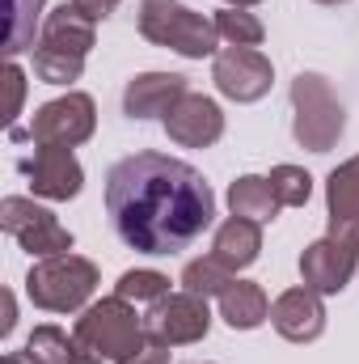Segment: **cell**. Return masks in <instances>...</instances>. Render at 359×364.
I'll use <instances>...</instances> for the list:
<instances>
[{
    "mask_svg": "<svg viewBox=\"0 0 359 364\" xmlns=\"http://www.w3.org/2000/svg\"><path fill=\"white\" fill-rule=\"evenodd\" d=\"M114 233L140 255H178L216 220V195L194 166L165 153L123 157L106 178Z\"/></svg>",
    "mask_w": 359,
    "mask_h": 364,
    "instance_id": "obj_1",
    "label": "cell"
},
{
    "mask_svg": "<svg viewBox=\"0 0 359 364\" xmlns=\"http://www.w3.org/2000/svg\"><path fill=\"white\" fill-rule=\"evenodd\" d=\"M140 34L153 43V47H165V51H178L186 60H207V55H220V30L211 17L186 9L178 0H144L140 4Z\"/></svg>",
    "mask_w": 359,
    "mask_h": 364,
    "instance_id": "obj_2",
    "label": "cell"
},
{
    "mask_svg": "<svg viewBox=\"0 0 359 364\" xmlns=\"http://www.w3.org/2000/svg\"><path fill=\"white\" fill-rule=\"evenodd\" d=\"M97 292V267L81 255H51L26 275V296L47 314H77Z\"/></svg>",
    "mask_w": 359,
    "mask_h": 364,
    "instance_id": "obj_3",
    "label": "cell"
},
{
    "mask_svg": "<svg viewBox=\"0 0 359 364\" xmlns=\"http://www.w3.org/2000/svg\"><path fill=\"white\" fill-rule=\"evenodd\" d=\"M292 110H296L292 136H296L300 149H309V153H330V149L338 144V136H343V127H347V110H343V102L334 97V90H330L326 77L300 73V77L292 81Z\"/></svg>",
    "mask_w": 359,
    "mask_h": 364,
    "instance_id": "obj_4",
    "label": "cell"
},
{
    "mask_svg": "<svg viewBox=\"0 0 359 364\" xmlns=\"http://www.w3.org/2000/svg\"><path fill=\"white\" fill-rule=\"evenodd\" d=\"M144 335H148V326L140 322L136 305H131V301H123V296L93 301L89 309L77 318V339H81V343H89L101 360H114V364L127 360V356L140 348V339H144Z\"/></svg>",
    "mask_w": 359,
    "mask_h": 364,
    "instance_id": "obj_5",
    "label": "cell"
},
{
    "mask_svg": "<svg viewBox=\"0 0 359 364\" xmlns=\"http://www.w3.org/2000/svg\"><path fill=\"white\" fill-rule=\"evenodd\" d=\"M93 127H97V106H93V97L89 93L68 90L64 97L38 106L26 132H21V127H9V136H13V140H34V144H51V149H77V144H85L93 136Z\"/></svg>",
    "mask_w": 359,
    "mask_h": 364,
    "instance_id": "obj_6",
    "label": "cell"
},
{
    "mask_svg": "<svg viewBox=\"0 0 359 364\" xmlns=\"http://www.w3.org/2000/svg\"><path fill=\"white\" fill-rule=\"evenodd\" d=\"M0 225H4V233H9L26 255L51 259V255H68V250H72V233L55 220V212L38 208L34 199L9 195V199L0 203Z\"/></svg>",
    "mask_w": 359,
    "mask_h": 364,
    "instance_id": "obj_7",
    "label": "cell"
},
{
    "mask_svg": "<svg viewBox=\"0 0 359 364\" xmlns=\"http://www.w3.org/2000/svg\"><path fill=\"white\" fill-rule=\"evenodd\" d=\"M144 326H148L161 343H170V348L199 343V339H207V331H211L207 296H194V292H186V288H182V292H170V296H161V301L148 309Z\"/></svg>",
    "mask_w": 359,
    "mask_h": 364,
    "instance_id": "obj_8",
    "label": "cell"
},
{
    "mask_svg": "<svg viewBox=\"0 0 359 364\" xmlns=\"http://www.w3.org/2000/svg\"><path fill=\"white\" fill-rule=\"evenodd\" d=\"M355 267H359V242L334 237V233L317 237V242L304 246V255H300V279H304V288H313V292H321V296L343 292V288L351 284Z\"/></svg>",
    "mask_w": 359,
    "mask_h": 364,
    "instance_id": "obj_9",
    "label": "cell"
},
{
    "mask_svg": "<svg viewBox=\"0 0 359 364\" xmlns=\"http://www.w3.org/2000/svg\"><path fill=\"white\" fill-rule=\"evenodd\" d=\"M211 81L228 102H258L270 93L275 68L258 47H224L211 60Z\"/></svg>",
    "mask_w": 359,
    "mask_h": 364,
    "instance_id": "obj_10",
    "label": "cell"
},
{
    "mask_svg": "<svg viewBox=\"0 0 359 364\" xmlns=\"http://www.w3.org/2000/svg\"><path fill=\"white\" fill-rule=\"evenodd\" d=\"M17 170L26 174L30 191L43 195V199H77L81 186H85V170H81V161L72 157V149L38 144V153L26 157Z\"/></svg>",
    "mask_w": 359,
    "mask_h": 364,
    "instance_id": "obj_11",
    "label": "cell"
},
{
    "mask_svg": "<svg viewBox=\"0 0 359 364\" xmlns=\"http://www.w3.org/2000/svg\"><path fill=\"white\" fill-rule=\"evenodd\" d=\"M165 132L182 149H211L224 136V114H220V106L207 93H186L165 114Z\"/></svg>",
    "mask_w": 359,
    "mask_h": 364,
    "instance_id": "obj_12",
    "label": "cell"
},
{
    "mask_svg": "<svg viewBox=\"0 0 359 364\" xmlns=\"http://www.w3.org/2000/svg\"><path fill=\"white\" fill-rule=\"evenodd\" d=\"M270 322L287 343H313L326 331V305L321 292L313 288H287L275 305H270Z\"/></svg>",
    "mask_w": 359,
    "mask_h": 364,
    "instance_id": "obj_13",
    "label": "cell"
},
{
    "mask_svg": "<svg viewBox=\"0 0 359 364\" xmlns=\"http://www.w3.org/2000/svg\"><path fill=\"white\" fill-rule=\"evenodd\" d=\"M186 77L178 73H144L131 77L123 90V114L127 119H165L182 97H186Z\"/></svg>",
    "mask_w": 359,
    "mask_h": 364,
    "instance_id": "obj_14",
    "label": "cell"
},
{
    "mask_svg": "<svg viewBox=\"0 0 359 364\" xmlns=\"http://www.w3.org/2000/svg\"><path fill=\"white\" fill-rule=\"evenodd\" d=\"M326 212H330V233L359 242V157L343 161L326 178Z\"/></svg>",
    "mask_w": 359,
    "mask_h": 364,
    "instance_id": "obj_15",
    "label": "cell"
},
{
    "mask_svg": "<svg viewBox=\"0 0 359 364\" xmlns=\"http://www.w3.org/2000/svg\"><path fill=\"white\" fill-rule=\"evenodd\" d=\"M211 255H216L228 272H245V267L263 255V225H258V220H245V216H228V220L216 229Z\"/></svg>",
    "mask_w": 359,
    "mask_h": 364,
    "instance_id": "obj_16",
    "label": "cell"
},
{
    "mask_svg": "<svg viewBox=\"0 0 359 364\" xmlns=\"http://www.w3.org/2000/svg\"><path fill=\"white\" fill-rule=\"evenodd\" d=\"M21 352L38 364H101V356L89 343H81L77 331L68 335L64 326H34Z\"/></svg>",
    "mask_w": 359,
    "mask_h": 364,
    "instance_id": "obj_17",
    "label": "cell"
},
{
    "mask_svg": "<svg viewBox=\"0 0 359 364\" xmlns=\"http://www.w3.org/2000/svg\"><path fill=\"white\" fill-rule=\"evenodd\" d=\"M220 318L233 326V331H254L270 318V301L263 292V284L254 279H233L224 292H220Z\"/></svg>",
    "mask_w": 359,
    "mask_h": 364,
    "instance_id": "obj_18",
    "label": "cell"
},
{
    "mask_svg": "<svg viewBox=\"0 0 359 364\" xmlns=\"http://www.w3.org/2000/svg\"><path fill=\"white\" fill-rule=\"evenodd\" d=\"M228 208H233V216L270 225V220L279 216L283 203L275 199L270 178H263V174H241V178H233V186H228Z\"/></svg>",
    "mask_w": 359,
    "mask_h": 364,
    "instance_id": "obj_19",
    "label": "cell"
},
{
    "mask_svg": "<svg viewBox=\"0 0 359 364\" xmlns=\"http://www.w3.org/2000/svg\"><path fill=\"white\" fill-rule=\"evenodd\" d=\"M93 26L85 13H77L72 4H60L47 26H43V43L47 47H60V51H72V55H89L93 51Z\"/></svg>",
    "mask_w": 359,
    "mask_h": 364,
    "instance_id": "obj_20",
    "label": "cell"
},
{
    "mask_svg": "<svg viewBox=\"0 0 359 364\" xmlns=\"http://www.w3.org/2000/svg\"><path fill=\"white\" fill-rule=\"evenodd\" d=\"M34 73H38L43 85H72L85 73V55H72V51H60V47L38 43L34 47Z\"/></svg>",
    "mask_w": 359,
    "mask_h": 364,
    "instance_id": "obj_21",
    "label": "cell"
},
{
    "mask_svg": "<svg viewBox=\"0 0 359 364\" xmlns=\"http://www.w3.org/2000/svg\"><path fill=\"white\" fill-rule=\"evenodd\" d=\"M228 284H233V272H228L216 255L194 259V263H186V272H182V288L194 292V296H220Z\"/></svg>",
    "mask_w": 359,
    "mask_h": 364,
    "instance_id": "obj_22",
    "label": "cell"
},
{
    "mask_svg": "<svg viewBox=\"0 0 359 364\" xmlns=\"http://www.w3.org/2000/svg\"><path fill=\"white\" fill-rule=\"evenodd\" d=\"M47 0H9V38H4V55L17 60L30 43H34V21L43 13Z\"/></svg>",
    "mask_w": 359,
    "mask_h": 364,
    "instance_id": "obj_23",
    "label": "cell"
},
{
    "mask_svg": "<svg viewBox=\"0 0 359 364\" xmlns=\"http://www.w3.org/2000/svg\"><path fill=\"white\" fill-rule=\"evenodd\" d=\"M114 296L131 301V305H157L161 296H170V275L161 272H123L114 284Z\"/></svg>",
    "mask_w": 359,
    "mask_h": 364,
    "instance_id": "obj_24",
    "label": "cell"
},
{
    "mask_svg": "<svg viewBox=\"0 0 359 364\" xmlns=\"http://www.w3.org/2000/svg\"><path fill=\"white\" fill-rule=\"evenodd\" d=\"M216 30H220V38H228V47H258L267 38V26L250 9H220Z\"/></svg>",
    "mask_w": 359,
    "mask_h": 364,
    "instance_id": "obj_25",
    "label": "cell"
},
{
    "mask_svg": "<svg viewBox=\"0 0 359 364\" xmlns=\"http://www.w3.org/2000/svg\"><path fill=\"white\" fill-rule=\"evenodd\" d=\"M267 178H270L275 199H279L283 208H304L309 195H313V178H309V170H300V166H275Z\"/></svg>",
    "mask_w": 359,
    "mask_h": 364,
    "instance_id": "obj_26",
    "label": "cell"
},
{
    "mask_svg": "<svg viewBox=\"0 0 359 364\" xmlns=\"http://www.w3.org/2000/svg\"><path fill=\"white\" fill-rule=\"evenodd\" d=\"M123 364H170V343H161V339L148 331V335L140 339V348H136Z\"/></svg>",
    "mask_w": 359,
    "mask_h": 364,
    "instance_id": "obj_27",
    "label": "cell"
},
{
    "mask_svg": "<svg viewBox=\"0 0 359 364\" xmlns=\"http://www.w3.org/2000/svg\"><path fill=\"white\" fill-rule=\"evenodd\" d=\"M4 85H9V123L21 114V97H26V73L17 68V60H9V68H4Z\"/></svg>",
    "mask_w": 359,
    "mask_h": 364,
    "instance_id": "obj_28",
    "label": "cell"
},
{
    "mask_svg": "<svg viewBox=\"0 0 359 364\" xmlns=\"http://www.w3.org/2000/svg\"><path fill=\"white\" fill-rule=\"evenodd\" d=\"M72 9H77V13H85L89 21H106V17L118 9V0H72Z\"/></svg>",
    "mask_w": 359,
    "mask_h": 364,
    "instance_id": "obj_29",
    "label": "cell"
},
{
    "mask_svg": "<svg viewBox=\"0 0 359 364\" xmlns=\"http://www.w3.org/2000/svg\"><path fill=\"white\" fill-rule=\"evenodd\" d=\"M13 322H17V309H13V292H4V322H0V331L9 335V331H13Z\"/></svg>",
    "mask_w": 359,
    "mask_h": 364,
    "instance_id": "obj_30",
    "label": "cell"
},
{
    "mask_svg": "<svg viewBox=\"0 0 359 364\" xmlns=\"http://www.w3.org/2000/svg\"><path fill=\"white\" fill-rule=\"evenodd\" d=\"M4 364H38V360H30L26 352H9V356H4Z\"/></svg>",
    "mask_w": 359,
    "mask_h": 364,
    "instance_id": "obj_31",
    "label": "cell"
},
{
    "mask_svg": "<svg viewBox=\"0 0 359 364\" xmlns=\"http://www.w3.org/2000/svg\"><path fill=\"white\" fill-rule=\"evenodd\" d=\"M228 9H250V4H263V0H224Z\"/></svg>",
    "mask_w": 359,
    "mask_h": 364,
    "instance_id": "obj_32",
    "label": "cell"
},
{
    "mask_svg": "<svg viewBox=\"0 0 359 364\" xmlns=\"http://www.w3.org/2000/svg\"><path fill=\"white\" fill-rule=\"evenodd\" d=\"M317 4H347V0H317Z\"/></svg>",
    "mask_w": 359,
    "mask_h": 364,
    "instance_id": "obj_33",
    "label": "cell"
}]
</instances>
